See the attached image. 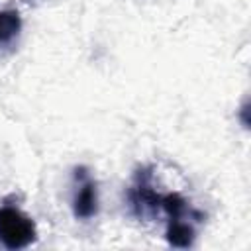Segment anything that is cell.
Listing matches in <instances>:
<instances>
[{
	"label": "cell",
	"instance_id": "cell-1",
	"mask_svg": "<svg viewBox=\"0 0 251 251\" xmlns=\"http://www.w3.org/2000/svg\"><path fill=\"white\" fill-rule=\"evenodd\" d=\"M37 239L35 222L22 212L18 206L4 204L0 206V245L18 251L33 245Z\"/></svg>",
	"mask_w": 251,
	"mask_h": 251
},
{
	"label": "cell",
	"instance_id": "cell-2",
	"mask_svg": "<svg viewBox=\"0 0 251 251\" xmlns=\"http://www.w3.org/2000/svg\"><path fill=\"white\" fill-rule=\"evenodd\" d=\"M76 190L73 196V214L76 220H90L98 214V188L96 180L88 175L86 167L75 169Z\"/></svg>",
	"mask_w": 251,
	"mask_h": 251
},
{
	"label": "cell",
	"instance_id": "cell-3",
	"mask_svg": "<svg viewBox=\"0 0 251 251\" xmlns=\"http://www.w3.org/2000/svg\"><path fill=\"white\" fill-rule=\"evenodd\" d=\"M127 200H129V206L137 218H147V216H153L157 212L159 192L153 188L149 169H141L135 175V180L127 190Z\"/></svg>",
	"mask_w": 251,
	"mask_h": 251
},
{
	"label": "cell",
	"instance_id": "cell-4",
	"mask_svg": "<svg viewBox=\"0 0 251 251\" xmlns=\"http://www.w3.org/2000/svg\"><path fill=\"white\" fill-rule=\"evenodd\" d=\"M165 235L173 247L186 249L194 243L196 229H194V224L190 220H173V222H167V233Z\"/></svg>",
	"mask_w": 251,
	"mask_h": 251
},
{
	"label": "cell",
	"instance_id": "cell-5",
	"mask_svg": "<svg viewBox=\"0 0 251 251\" xmlns=\"http://www.w3.org/2000/svg\"><path fill=\"white\" fill-rule=\"evenodd\" d=\"M22 31V18L16 10H0V47L10 45Z\"/></svg>",
	"mask_w": 251,
	"mask_h": 251
}]
</instances>
